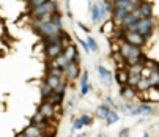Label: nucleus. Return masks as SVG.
Masks as SVG:
<instances>
[{"instance_id": "nucleus-1", "label": "nucleus", "mask_w": 159, "mask_h": 137, "mask_svg": "<svg viewBox=\"0 0 159 137\" xmlns=\"http://www.w3.org/2000/svg\"><path fill=\"white\" fill-rule=\"evenodd\" d=\"M135 32L145 39H150L154 33V17H140L135 22Z\"/></svg>"}, {"instance_id": "nucleus-2", "label": "nucleus", "mask_w": 159, "mask_h": 137, "mask_svg": "<svg viewBox=\"0 0 159 137\" xmlns=\"http://www.w3.org/2000/svg\"><path fill=\"white\" fill-rule=\"evenodd\" d=\"M63 54V44L61 43H51L44 46V55L48 60H54Z\"/></svg>"}, {"instance_id": "nucleus-3", "label": "nucleus", "mask_w": 159, "mask_h": 137, "mask_svg": "<svg viewBox=\"0 0 159 137\" xmlns=\"http://www.w3.org/2000/svg\"><path fill=\"white\" fill-rule=\"evenodd\" d=\"M77 77H80V65L79 62H70L65 68V80H76Z\"/></svg>"}, {"instance_id": "nucleus-4", "label": "nucleus", "mask_w": 159, "mask_h": 137, "mask_svg": "<svg viewBox=\"0 0 159 137\" xmlns=\"http://www.w3.org/2000/svg\"><path fill=\"white\" fill-rule=\"evenodd\" d=\"M35 32L43 38V36H52V35H57L60 30H57L55 29V25L52 24L51 21H48V22H43L41 25H38L36 29H35Z\"/></svg>"}, {"instance_id": "nucleus-5", "label": "nucleus", "mask_w": 159, "mask_h": 137, "mask_svg": "<svg viewBox=\"0 0 159 137\" xmlns=\"http://www.w3.org/2000/svg\"><path fill=\"white\" fill-rule=\"evenodd\" d=\"M38 110L43 113L46 118H49V120H54L55 118V115H57V110H55V104H52V103H49V101H43L41 104H39V107H38Z\"/></svg>"}, {"instance_id": "nucleus-6", "label": "nucleus", "mask_w": 159, "mask_h": 137, "mask_svg": "<svg viewBox=\"0 0 159 137\" xmlns=\"http://www.w3.org/2000/svg\"><path fill=\"white\" fill-rule=\"evenodd\" d=\"M125 41L129 43V44H134V46H139V48L145 46V43H147V39H145L143 36H140L137 32H126Z\"/></svg>"}, {"instance_id": "nucleus-7", "label": "nucleus", "mask_w": 159, "mask_h": 137, "mask_svg": "<svg viewBox=\"0 0 159 137\" xmlns=\"http://www.w3.org/2000/svg\"><path fill=\"white\" fill-rule=\"evenodd\" d=\"M140 95L143 98V103H159V87H150Z\"/></svg>"}, {"instance_id": "nucleus-8", "label": "nucleus", "mask_w": 159, "mask_h": 137, "mask_svg": "<svg viewBox=\"0 0 159 137\" xmlns=\"http://www.w3.org/2000/svg\"><path fill=\"white\" fill-rule=\"evenodd\" d=\"M120 96L125 99V101H132L135 99V96H137V90H135V87H131V85H120Z\"/></svg>"}, {"instance_id": "nucleus-9", "label": "nucleus", "mask_w": 159, "mask_h": 137, "mask_svg": "<svg viewBox=\"0 0 159 137\" xmlns=\"http://www.w3.org/2000/svg\"><path fill=\"white\" fill-rule=\"evenodd\" d=\"M92 90V85L88 82V71H84L80 74V82H79V93L80 96H87Z\"/></svg>"}, {"instance_id": "nucleus-10", "label": "nucleus", "mask_w": 159, "mask_h": 137, "mask_svg": "<svg viewBox=\"0 0 159 137\" xmlns=\"http://www.w3.org/2000/svg\"><path fill=\"white\" fill-rule=\"evenodd\" d=\"M63 55L70 60V62H79V51L74 44H68L63 48Z\"/></svg>"}, {"instance_id": "nucleus-11", "label": "nucleus", "mask_w": 159, "mask_h": 137, "mask_svg": "<svg viewBox=\"0 0 159 137\" xmlns=\"http://www.w3.org/2000/svg\"><path fill=\"white\" fill-rule=\"evenodd\" d=\"M126 14H128L126 10L113 7V10L110 13V17H112V21H113V24H115V25H121V22H123V19H125Z\"/></svg>"}, {"instance_id": "nucleus-12", "label": "nucleus", "mask_w": 159, "mask_h": 137, "mask_svg": "<svg viewBox=\"0 0 159 137\" xmlns=\"http://www.w3.org/2000/svg\"><path fill=\"white\" fill-rule=\"evenodd\" d=\"M128 76H129V71H128V68L123 66V68H117V71H115V79L118 85H126L128 84Z\"/></svg>"}, {"instance_id": "nucleus-13", "label": "nucleus", "mask_w": 159, "mask_h": 137, "mask_svg": "<svg viewBox=\"0 0 159 137\" xmlns=\"http://www.w3.org/2000/svg\"><path fill=\"white\" fill-rule=\"evenodd\" d=\"M98 73H99L101 80H102L106 85H112V82H113V76H112V73L107 70L104 65H99V66H98Z\"/></svg>"}, {"instance_id": "nucleus-14", "label": "nucleus", "mask_w": 159, "mask_h": 137, "mask_svg": "<svg viewBox=\"0 0 159 137\" xmlns=\"http://www.w3.org/2000/svg\"><path fill=\"white\" fill-rule=\"evenodd\" d=\"M153 113H154V107L150 103H140V104H137V115L151 117Z\"/></svg>"}, {"instance_id": "nucleus-15", "label": "nucleus", "mask_w": 159, "mask_h": 137, "mask_svg": "<svg viewBox=\"0 0 159 137\" xmlns=\"http://www.w3.org/2000/svg\"><path fill=\"white\" fill-rule=\"evenodd\" d=\"M88 7H90V17H92V21L95 22H101L102 19H101V13H99V7H98V3H95V2H92V0H88Z\"/></svg>"}, {"instance_id": "nucleus-16", "label": "nucleus", "mask_w": 159, "mask_h": 137, "mask_svg": "<svg viewBox=\"0 0 159 137\" xmlns=\"http://www.w3.org/2000/svg\"><path fill=\"white\" fill-rule=\"evenodd\" d=\"M137 8H139L142 17H153V3L147 2V0H142Z\"/></svg>"}, {"instance_id": "nucleus-17", "label": "nucleus", "mask_w": 159, "mask_h": 137, "mask_svg": "<svg viewBox=\"0 0 159 137\" xmlns=\"http://www.w3.org/2000/svg\"><path fill=\"white\" fill-rule=\"evenodd\" d=\"M39 93H41V98H43V101H46V99H49L52 95H54V88L44 80L43 84H41V87H39Z\"/></svg>"}, {"instance_id": "nucleus-18", "label": "nucleus", "mask_w": 159, "mask_h": 137, "mask_svg": "<svg viewBox=\"0 0 159 137\" xmlns=\"http://www.w3.org/2000/svg\"><path fill=\"white\" fill-rule=\"evenodd\" d=\"M51 22L55 25V29L57 30H63V16H61V13L60 11H54L52 14H51Z\"/></svg>"}, {"instance_id": "nucleus-19", "label": "nucleus", "mask_w": 159, "mask_h": 137, "mask_svg": "<svg viewBox=\"0 0 159 137\" xmlns=\"http://www.w3.org/2000/svg\"><path fill=\"white\" fill-rule=\"evenodd\" d=\"M44 80H46L52 88H55V87H58L65 79L63 77H58V76H55V74H51V73H46V79H44Z\"/></svg>"}, {"instance_id": "nucleus-20", "label": "nucleus", "mask_w": 159, "mask_h": 137, "mask_svg": "<svg viewBox=\"0 0 159 137\" xmlns=\"http://www.w3.org/2000/svg\"><path fill=\"white\" fill-rule=\"evenodd\" d=\"M109 112H110V107H107L106 104H99V106L96 107V110H95V115H96V118H99V120H106V117H107Z\"/></svg>"}, {"instance_id": "nucleus-21", "label": "nucleus", "mask_w": 159, "mask_h": 137, "mask_svg": "<svg viewBox=\"0 0 159 137\" xmlns=\"http://www.w3.org/2000/svg\"><path fill=\"white\" fill-rule=\"evenodd\" d=\"M118 118H120V115H118V110H115V109H110V112L107 113V117H106V125L107 126H110V125H113V123H117L118 121Z\"/></svg>"}, {"instance_id": "nucleus-22", "label": "nucleus", "mask_w": 159, "mask_h": 137, "mask_svg": "<svg viewBox=\"0 0 159 137\" xmlns=\"http://www.w3.org/2000/svg\"><path fill=\"white\" fill-rule=\"evenodd\" d=\"M150 87H151V85H150L148 79H147V77H142V79L139 80V84L135 85V90H137V93H142V91H147Z\"/></svg>"}, {"instance_id": "nucleus-23", "label": "nucleus", "mask_w": 159, "mask_h": 137, "mask_svg": "<svg viewBox=\"0 0 159 137\" xmlns=\"http://www.w3.org/2000/svg\"><path fill=\"white\" fill-rule=\"evenodd\" d=\"M147 79H148V82H150L151 87H159V73L156 70H153Z\"/></svg>"}, {"instance_id": "nucleus-24", "label": "nucleus", "mask_w": 159, "mask_h": 137, "mask_svg": "<svg viewBox=\"0 0 159 137\" xmlns=\"http://www.w3.org/2000/svg\"><path fill=\"white\" fill-rule=\"evenodd\" d=\"M142 79V76L140 74H137V73H129V76H128V85H131V87H135L139 84V80Z\"/></svg>"}, {"instance_id": "nucleus-25", "label": "nucleus", "mask_w": 159, "mask_h": 137, "mask_svg": "<svg viewBox=\"0 0 159 137\" xmlns=\"http://www.w3.org/2000/svg\"><path fill=\"white\" fill-rule=\"evenodd\" d=\"M85 41H87L88 48H90V52H92V51H93V52H98V51H99V46H98V43L95 41L93 36H90V35H88V36L85 38Z\"/></svg>"}, {"instance_id": "nucleus-26", "label": "nucleus", "mask_w": 159, "mask_h": 137, "mask_svg": "<svg viewBox=\"0 0 159 137\" xmlns=\"http://www.w3.org/2000/svg\"><path fill=\"white\" fill-rule=\"evenodd\" d=\"M102 104H106L107 107H110V109H118V104L115 103V101H113L110 96H104V99H102Z\"/></svg>"}, {"instance_id": "nucleus-27", "label": "nucleus", "mask_w": 159, "mask_h": 137, "mask_svg": "<svg viewBox=\"0 0 159 137\" xmlns=\"http://www.w3.org/2000/svg\"><path fill=\"white\" fill-rule=\"evenodd\" d=\"M84 126H85V125L82 123V120H80L79 117H77V118H73V129H74V131H82Z\"/></svg>"}, {"instance_id": "nucleus-28", "label": "nucleus", "mask_w": 159, "mask_h": 137, "mask_svg": "<svg viewBox=\"0 0 159 137\" xmlns=\"http://www.w3.org/2000/svg\"><path fill=\"white\" fill-rule=\"evenodd\" d=\"M80 120H82V123L85 125V126H90V125H92L93 123V118L92 117H90L88 115V113H80V117H79Z\"/></svg>"}, {"instance_id": "nucleus-29", "label": "nucleus", "mask_w": 159, "mask_h": 137, "mask_svg": "<svg viewBox=\"0 0 159 137\" xmlns=\"http://www.w3.org/2000/svg\"><path fill=\"white\" fill-rule=\"evenodd\" d=\"M48 0H27V3L30 5V8L33 7H38V5H43V3H46Z\"/></svg>"}, {"instance_id": "nucleus-30", "label": "nucleus", "mask_w": 159, "mask_h": 137, "mask_svg": "<svg viewBox=\"0 0 159 137\" xmlns=\"http://www.w3.org/2000/svg\"><path fill=\"white\" fill-rule=\"evenodd\" d=\"M131 135V129L129 128H123L118 131V137H129Z\"/></svg>"}, {"instance_id": "nucleus-31", "label": "nucleus", "mask_w": 159, "mask_h": 137, "mask_svg": "<svg viewBox=\"0 0 159 137\" xmlns=\"http://www.w3.org/2000/svg\"><path fill=\"white\" fill-rule=\"evenodd\" d=\"M76 38H77V43H79V44L82 46V48H84V51H85L87 54H90V48H88V44H87V41H84V39H80L79 36H76Z\"/></svg>"}, {"instance_id": "nucleus-32", "label": "nucleus", "mask_w": 159, "mask_h": 137, "mask_svg": "<svg viewBox=\"0 0 159 137\" xmlns=\"http://www.w3.org/2000/svg\"><path fill=\"white\" fill-rule=\"evenodd\" d=\"M76 25H77V27H79L80 30H84V32H87V33L90 32V29H88V27H87L85 24H82V22H77V24H76Z\"/></svg>"}, {"instance_id": "nucleus-33", "label": "nucleus", "mask_w": 159, "mask_h": 137, "mask_svg": "<svg viewBox=\"0 0 159 137\" xmlns=\"http://www.w3.org/2000/svg\"><path fill=\"white\" fill-rule=\"evenodd\" d=\"M66 16H68V19H73V13H71V10H70V5L66 7V13H65Z\"/></svg>"}, {"instance_id": "nucleus-34", "label": "nucleus", "mask_w": 159, "mask_h": 137, "mask_svg": "<svg viewBox=\"0 0 159 137\" xmlns=\"http://www.w3.org/2000/svg\"><path fill=\"white\" fill-rule=\"evenodd\" d=\"M154 112H157V115H159V103H156V106H154Z\"/></svg>"}, {"instance_id": "nucleus-35", "label": "nucleus", "mask_w": 159, "mask_h": 137, "mask_svg": "<svg viewBox=\"0 0 159 137\" xmlns=\"http://www.w3.org/2000/svg\"><path fill=\"white\" fill-rule=\"evenodd\" d=\"M43 137H55V134H43Z\"/></svg>"}, {"instance_id": "nucleus-36", "label": "nucleus", "mask_w": 159, "mask_h": 137, "mask_svg": "<svg viewBox=\"0 0 159 137\" xmlns=\"http://www.w3.org/2000/svg\"><path fill=\"white\" fill-rule=\"evenodd\" d=\"M142 137H150V132H143V134H142Z\"/></svg>"}, {"instance_id": "nucleus-37", "label": "nucleus", "mask_w": 159, "mask_h": 137, "mask_svg": "<svg viewBox=\"0 0 159 137\" xmlns=\"http://www.w3.org/2000/svg\"><path fill=\"white\" fill-rule=\"evenodd\" d=\"M16 137H24V134H22V132H19V134H17Z\"/></svg>"}, {"instance_id": "nucleus-38", "label": "nucleus", "mask_w": 159, "mask_h": 137, "mask_svg": "<svg viewBox=\"0 0 159 137\" xmlns=\"http://www.w3.org/2000/svg\"><path fill=\"white\" fill-rule=\"evenodd\" d=\"M156 71L159 73V63H157V66H156Z\"/></svg>"}, {"instance_id": "nucleus-39", "label": "nucleus", "mask_w": 159, "mask_h": 137, "mask_svg": "<svg viewBox=\"0 0 159 137\" xmlns=\"http://www.w3.org/2000/svg\"><path fill=\"white\" fill-rule=\"evenodd\" d=\"M99 137H109V135H104V134H99Z\"/></svg>"}, {"instance_id": "nucleus-40", "label": "nucleus", "mask_w": 159, "mask_h": 137, "mask_svg": "<svg viewBox=\"0 0 159 137\" xmlns=\"http://www.w3.org/2000/svg\"><path fill=\"white\" fill-rule=\"evenodd\" d=\"M68 137H73V135H68Z\"/></svg>"}]
</instances>
